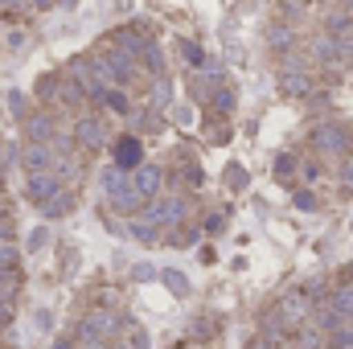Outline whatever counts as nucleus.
<instances>
[{
    "mask_svg": "<svg viewBox=\"0 0 353 349\" xmlns=\"http://www.w3.org/2000/svg\"><path fill=\"white\" fill-rule=\"evenodd\" d=\"M103 189H107L111 206L123 210V214H136V210L144 206V197H140L136 185H132V173H123V169H107V173H103Z\"/></svg>",
    "mask_w": 353,
    "mask_h": 349,
    "instance_id": "obj_1",
    "label": "nucleus"
},
{
    "mask_svg": "<svg viewBox=\"0 0 353 349\" xmlns=\"http://www.w3.org/2000/svg\"><path fill=\"white\" fill-rule=\"evenodd\" d=\"M115 329H119V317L111 308H90L87 317H83L79 337L83 341H107V337H115Z\"/></svg>",
    "mask_w": 353,
    "mask_h": 349,
    "instance_id": "obj_2",
    "label": "nucleus"
},
{
    "mask_svg": "<svg viewBox=\"0 0 353 349\" xmlns=\"http://www.w3.org/2000/svg\"><path fill=\"white\" fill-rule=\"evenodd\" d=\"M161 181H165V173H161L157 165H136V169H132V185H136V193H140L144 201L161 193Z\"/></svg>",
    "mask_w": 353,
    "mask_h": 349,
    "instance_id": "obj_3",
    "label": "nucleus"
},
{
    "mask_svg": "<svg viewBox=\"0 0 353 349\" xmlns=\"http://www.w3.org/2000/svg\"><path fill=\"white\" fill-rule=\"evenodd\" d=\"M21 165H25V173H50L54 169V148L50 144H29L25 152H21Z\"/></svg>",
    "mask_w": 353,
    "mask_h": 349,
    "instance_id": "obj_4",
    "label": "nucleus"
},
{
    "mask_svg": "<svg viewBox=\"0 0 353 349\" xmlns=\"http://www.w3.org/2000/svg\"><path fill=\"white\" fill-rule=\"evenodd\" d=\"M185 218V201L181 197H169V201H157L152 210H148V222L161 230V226H176Z\"/></svg>",
    "mask_w": 353,
    "mask_h": 349,
    "instance_id": "obj_5",
    "label": "nucleus"
},
{
    "mask_svg": "<svg viewBox=\"0 0 353 349\" xmlns=\"http://www.w3.org/2000/svg\"><path fill=\"white\" fill-rule=\"evenodd\" d=\"M29 201H37V206H46L54 193H58V173H33L29 177Z\"/></svg>",
    "mask_w": 353,
    "mask_h": 349,
    "instance_id": "obj_6",
    "label": "nucleus"
},
{
    "mask_svg": "<svg viewBox=\"0 0 353 349\" xmlns=\"http://www.w3.org/2000/svg\"><path fill=\"white\" fill-rule=\"evenodd\" d=\"M74 136H79V144H83V148H99V144L107 140V128H103V119H94V115H87V119H79Z\"/></svg>",
    "mask_w": 353,
    "mask_h": 349,
    "instance_id": "obj_7",
    "label": "nucleus"
},
{
    "mask_svg": "<svg viewBox=\"0 0 353 349\" xmlns=\"http://www.w3.org/2000/svg\"><path fill=\"white\" fill-rule=\"evenodd\" d=\"M312 144H316L321 152H341V148H345V132L333 128V123H325V128L312 132Z\"/></svg>",
    "mask_w": 353,
    "mask_h": 349,
    "instance_id": "obj_8",
    "label": "nucleus"
},
{
    "mask_svg": "<svg viewBox=\"0 0 353 349\" xmlns=\"http://www.w3.org/2000/svg\"><path fill=\"white\" fill-rule=\"evenodd\" d=\"M140 157H144V148H140L136 136H123V140L115 144V165H119V169H136Z\"/></svg>",
    "mask_w": 353,
    "mask_h": 349,
    "instance_id": "obj_9",
    "label": "nucleus"
},
{
    "mask_svg": "<svg viewBox=\"0 0 353 349\" xmlns=\"http://www.w3.org/2000/svg\"><path fill=\"white\" fill-rule=\"evenodd\" d=\"M279 317H283V325H300L304 317H308V304H304V296L296 292V296H283L279 300V308H275Z\"/></svg>",
    "mask_w": 353,
    "mask_h": 349,
    "instance_id": "obj_10",
    "label": "nucleus"
},
{
    "mask_svg": "<svg viewBox=\"0 0 353 349\" xmlns=\"http://www.w3.org/2000/svg\"><path fill=\"white\" fill-rule=\"evenodd\" d=\"M54 140V119L50 115H33L29 119V144H50Z\"/></svg>",
    "mask_w": 353,
    "mask_h": 349,
    "instance_id": "obj_11",
    "label": "nucleus"
},
{
    "mask_svg": "<svg viewBox=\"0 0 353 349\" xmlns=\"http://www.w3.org/2000/svg\"><path fill=\"white\" fill-rule=\"evenodd\" d=\"M316 58H321V62H329V66H337V62H345L350 54H345L333 37H325V41H316Z\"/></svg>",
    "mask_w": 353,
    "mask_h": 349,
    "instance_id": "obj_12",
    "label": "nucleus"
},
{
    "mask_svg": "<svg viewBox=\"0 0 353 349\" xmlns=\"http://www.w3.org/2000/svg\"><path fill=\"white\" fill-rule=\"evenodd\" d=\"M329 349H353V321L345 317L337 329H333V337H329Z\"/></svg>",
    "mask_w": 353,
    "mask_h": 349,
    "instance_id": "obj_13",
    "label": "nucleus"
},
{
    "mask_svg": "<svg viewBox=\"0 0 353 349\" xmlns=\"http://www.w3.org/2000/svg\"><path fill=\"white\" fill-rule=\"evenodd\" d=\"M279 87L288 90V94H304V90H308V79H304V70H283Z\"/></svg>",
    "mask_w": 353,
    "mask_h": 349,
    "instance_id": "obj_14",
    "label": "nucleus"
},
{
    "mask_svg": "<svg viewBox=\"0 0 353 349\" xmlns=\"http://www.w3.org/2000/svg\"><path fill=\"white\" fill-rule=\"evenodd\" d=\"M218 325H222V321H218V317H197V321H193V329H189V333H193V337H201V341H210V337H214V333H218Z\"/></svg>",
    "mask_w": 353,
    "mask_h": 349,
    "instance_id": "obj_15",
    "label": "nucleus"
},
{
    "mask_svg": "<svg viewBox=\"0 0 353 349\" xmlns=\"http://www.w3.org/2000/svg\"><path fill=\"white\" fill-rule=\"evenodd\" d=\"M99 99H103V103H107V107H111V111H119V115H123V111H128V94H123V90L107 87V90H103V94H99Z\"/></svg>",
    "mask_w": 353,
    "mask_h": 349,
    "instance_id": "obj_16",
    "label": "nucleus"
},
{
    "mask_svg": "<svg viewBox=\"0 0 353 349\" xmlns=\"http://www.w3.org/2000/svg\"><path fill=\"white\" fill-rule=\"evenodd\" d=\"M41 210H46V218H58V214H66V210H70V197H66V193H54Z\"/></svg>",
    "mask_w": 353,
    "mask_h": 349,
    "instance_id": "obj_17",
    "label": "nucleus"
},
{
    "mask_svg": "<svg viewBox=\"0 0 353 349\" xmlns=\"http://www.w3.org/2000/svg\"><path fill=\"white\" fill-rule=\"evenodd\" d=\"M321 346V333L316 329H300L296 337H292V349H316Z\"/></svg>",
    "mask_w": 353,
    "mask_h": 349,
    "instance_id": "obj_18",
    "label": "nucleus"
},
{
    "mask_svg": "<svg viewBox=\"0 0 353 349\" xmlns=\"http://www.w3.org/2000/svg\"><path fill=\"white\" fill-rule=\"evenodd\" d=\"M132 235H136L140 243H157V235H161V230H157L152 222H132Z\"/></svg>",
    "mask_w": 353,
    "mask_h": 349,
    "instance_id": "obj_19",
    "label": "nucleus"
},
{
    "mask_svg": "<svg viewBox=\"0 0 353 349\" xmlns=\"http://www.w3.org/2000/svg\"><path fill=\"white\" fill-rule=\"evenodd\" d=\"M161 275H165V283L173 288L176 296H185V288H189V283H185V275H181V271H173V267H169V271H161Z\"/></svg>",
    "mask_w": 353,
    "mask_h": 349,
    "instance_id": "obj_20",
    "label": "nucleus"
},
{
    "mask_svg": "<svg viewBox=\"0 0 353 349\" xmlns=\"http://www.w3.org/2000/svg\"><path fill=\"white\" fill-rule=\"evenodd\" d=\"M292 201H296V210H316V197H312L308 189H300V193H296Z\"/></svg>",
    "mask_w": 353,
    "mask_h": 349,
    "instance_id": "obj_21",
    "label": "nucleus"
},
{
    "mask_svg": "<svg viewBox=\"0 0 353 349\" xmlns=\"http://www.w3.org/2000/svg\"><path fill=\"white\" fill-rule=\"evenodd\" d=\"M181 50H185V58H189V62H193V66H197V62H201V46H197V41H185V46H181Z\"/></svg>",
    "mask_w": 353,
    "mask_h": 349,
    "instance_id": "obj_22",
    "label": "nucleus"
},
{
    "mask_svg": "<svg viewBox=\"0 0 353 349\" xmlns=\"http://www.w3.org/2000/svg\"><path fill=\"white\" fill-rule=\"evenodd\" d=\"M292 169H296V157H279V161H275V173L279 177H288Z\"/></svg>",
    "mask_w": 353,
    "mask_h": 349,
    "instance_id": "obj_23",
    "label": "nucleus"
},
{
    "mask_svg": "<svg viewBox=\"0 0 353 349\" xmlns=\"http://www.w3.org/2000/svg\"><path fill=\"white\" fill-rule=\"evenodd\" d=\"M132 275H136V279H152V275H157V267H148V263H136V267H132Z\"/></svg>",
    "mask_w": 353,
    "mask_h": 349,
    "instance_id": "obj_24",
    "label": "nucleus"
},
{
    "mask_svg": "<svg viewBox=\"0 0 353 349\" xmlns=\"http://www.w3.org/2000/svg\"><path fill=\"white\" fill-rule=\"evenodd\" d=\"M230 185H234V189H243V185H247V177H243L239 165H230Z\"/></svg>",
    "mask_w": 353,
    "mask_h": 349,
    "instance_id": "obj_25",
    "label": "nucleus"
},
{
    "mask_svg": "<svg viewBox=\"0 0 353 349\" xmlns=\"http://www.w3.org/2000/svg\"><path fill=\"white\" fill-rule=\"evenodd\" d=\"M205 230H210V235H218V230H222V214H214V218H205Z\"/></svg>",
    "mask_w": 353,
    "mask_h": 349,
    "instance_id": "obj_26",
    "label": "nucleus"
},
{
    "mask_svg": "<svg viewBox=\"0 0 353 349\" xmlns=\"http://www.w3.org/2000/svg\"><path fill=\"white\" fill-rule=\"evenodd\" d=\"M41 243H46V230H33V235H29V251H37Z\"/></svg>",
    "mask_w": 353,
    "mask_h": 349,
    "instance_id": "obj_27",
    "label": "nucleus"
},
{
    "mask_svg": "<svg viewBox=\"0 0 353 349\" xmlns=\"http://www.w3.org/2000/svg\"><path fill=\"white\" fill-rule=\"evenodd\" d=\"M341 177H345V185H353V161H345V169H341Z\"/></svg>",
    "mask_w": 353,
    "mask_h": 349,
    "instance_id": "obj_28",
    "label": "nucleus"
},
{
    "mask_svg": "<svg viewBox=\"0 0 353 349\" xmlns=\"http://www.w3.org/2000/svg\"><path fill=\"white\" fill-rule=\"evenodd\" d=\"M251 349H275V346H271L267 337H259V341H251Z\"/></svg>",
    "mask_w": 353,
    "mask_h": 349,
    "instance_id": "obj_29",
    "label": "nucleus"
},
{
    "mask_svg": "<svg viewBox=\"0 0 353 349\" xmlns=\"http://www.w3.org/2000/svg\"><path fill=\"white\" fill-rule=\"evenodd\" d=\"M54 349H74V341H58Z\"/></svg>",
    "mask_w": 353,
    "mask_h": 349,
    "instance_id": "obj_30",
    "label": "nucleus"
},
{
    "mask_svg": "<svg viewBox=\"0 0 353 349\" xmlns=\"http://www.w3.org/2000/svg\"><path fill=\"white\" fill-rule=\"evenodd\" d=\"M33 4H37V8H50V4H54V0H33Z\"/></svg>",
    "mask_w": 353,
    "mask_h": 349,
    "instance_id": "obj_31",
    "label": "nucleus"
},
{
    "mask_svg": "<svg viewBox=\"0 0 353 349\" xmlns=\"http://www.w3.org/2000/svg\"><path fill=\"white\" fill-rule=\"evenodd\" d=\"M0 169H4V148H0Z\"/></svg>",
    "mask_w": 353,
    "mask_h": 349,
    "instance_id": "obj_32",
    "label": "nucleus"
},
{
    "mask_svg": "<svg viewBox=\"0 0 353 349\" xmlns=\"http://www.w3.org/2000/svg\"><path fill=\"white\" fill-rule=\"evenodd\" d=\"M350 230H353V222H350Z\"/></svg>",
    "mask_w": 353,
    "mask_h": 349,
    "instance_id": "obj_33",
    "label": "nucleus"
},
{
    "mask_svg": "<svg viewBox=\"0 0 353 349\" xmlns=\"http://www.w3.org/2000/svg\"><path fill=\"white\" fill-rule=\"evenodd\" d=\"M0 4H4V0H0Z\"/></svg>",
    "mask_w": 353,
    "mask_h": 349,
    "instance_id": "obj_34",
    "label": "nucleus"
}]
</instances>
